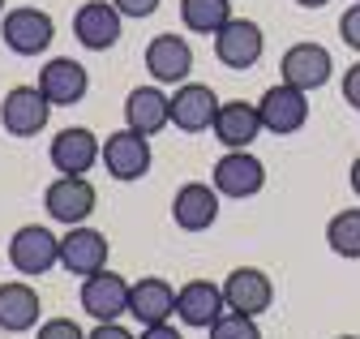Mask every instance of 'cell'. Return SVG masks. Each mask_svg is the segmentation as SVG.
I'll return each mask as SVG.
<instances>
[{
  "instance_id": "6da1fadb",
  "label": "cell",
  "mask_w": 360,
  "mask_h": 339,
  "mask_svg": "<svg viewBox=\"0 0 360 339\" xmlns=\"http://www.w3.org/2000/svg\"><path fill=\"white\" fill-rule=\"evenodd\" d=\"M0 39L18 56H43L56 39V22H52V13H43L34 5H18L0 18Z\"/></svg>"
},
{
  "instance_id": "7a4b0ae2",
  "label": "cell",
  "mask_w": 360,
  "mask_h": 339,
  "mask_svg": "<svg viewBox=\"0 0 360 339\" xmlns=\"http://www.w3.org/2000/svg\"><path fill=\"white\" fill-rule=\"evenodd\" d=\"M9 267L26 279L48 275L52 267H60V236H52L43 224H22L9 236Z\"/></svg>"
},
{
  "instance_id": "3957f363",
  "label": "cell",
  "mask_w": 360,
  "mask_h": 339,
  "mask_svg": "<svg viewBox=\"0 0 360 339\" xmlns=\"http://www.w3.org/2000/svg\"><path fill=\"white\" fill-rule=\"evenodd\" d=\"M48 116H52V99L39 87H13L0 99V124L13 138H39L48 129Z\"/></svg>"
},
{
  "instance_id": "277c9868",
  "label": "cell",
  "mask_w": 360,
  "mask_h": 339,
  "mask_svg": "<svg viewBox=\"0 0 360 339\" xmlns=\"http://www.w3.org/2000/svg\"><path fill=\"white\" fill-rule=\"evenodd\" d=\"M129 279L116 275V271H95V275H86L82 279V314H90L95 322H120L129 314Z\"/></svg>"
},
{
  "instance_id": "5b68a950",
  "label": "cell",
  "mask_w": 360,
  "mask_h": 339,
  "mask_svg": "<svg viewBox=\"0 0 360 339\" xmlns=\"http://www.w3.org/2000/svg\"><path fill=\"white\" fill-rule=\"evenodd\" d=\"M257 116H262V129L266 134H300L309 124V95L288 87V82H279V87H270L262 99H257Z\"/></svg>"
},
{
  "instance_id": "8992f818",
  "label": "cell",
  "mask_w": 360,
  "mask_h": 339,
  "mask_svg": "<svg viewBox=\"0 0 360 339\" xmlns=\"http://www.w3.org/2000/svg\"><path fill=\"white\" fill-rule=\"evenodd\" d=\"M95 185H90L86 177H56L48 189H43V206H48V215L65 228H77L86 224L90 215H95Z\"/></svg>"
},
{
  "instance_id": "52a82bcc",
  "label": "cell",
  "mask_w": 360,
  "mask_h": 339,
  "mask_svg": "<svg viewBox=\"0 0 360 339\" xmlns=\"http://www.w3.org/2000/svg\"><path fill=\"white\" fill-rule=\"evenodd\" d=\"M48 159L60 177H86L95 163H103V142L82 129V124H69V129H60L48 146Z\"/></svg>"
},
{
  "instance_id": "ba28073f",
  "label": "cell",
  "mask_w": 360,
  "mask_h": 339,
  "mask_svg": "<svg viewBox=\"0 0 360 339\" xmlns=\"http://www.w3.org/2000/svg\"><path fill=\"white\" fill-rule=\"evenodd\" d=\"M120 22H124V13L112 0H86L73 13V34L86 52H108L120 44Z\"/></svg>"
},
{
  "instance_id": "9c48e42d",
  "label": "cell",
  "mask_w": 360,
  "mask_h": 339,
  "mask_svg": "<svg viewBox=\"0 0 360 339\" xmlns=\"http://www.w3.org/2000/svg\"><path fill=\"white\" fill-rule=\"evenodd\" d=\"M262 52H266V34L249 18H232L214 34V56L223 69H253L262 60Z\"/></svg>"
},
{
  "instance_id": "30bf717a",
  "label": "cell",
  "mask_w": 360,
  "mask_h": 339,
  "mask_svg": "<svg viewBox=\"0 0 360 339\" xmlns=\"http://www.w3.org/2000/svg\"><path fill=\"white\" fill-rule=\"evenodd\" d=\"M150 163H155V155H150V138L133 134L129 124L103 142V167H108V177H112V181H142V177L150 172Z\"/></svg>"
},
{
  "instance_id": "8fae6325",
  "label": "cell",
  "mask_w": 360,
  "mask_h": 339,
  "mask_svg": "<svg viewBox=\"0 0 360 339\" xmlns=\"http://www.w3.org/2000/svg\"><path fill=\"white\" fill-rule=\"evenodd\" d=\"M108 253H112L108 236H103L99 228H90V224H77V228H69V232L60 236V267H65L69 275H77V279L103 271V267H108Z\"/></svg>"
},
{
  "instance_id": "7c38bea8",
  "label": "cell",
  "mask_w": 360,
  "mask_h": 339,
  "mask_svg": "<svg viewBox=\"0 0 360 339\" xmlns=\"http://www.w3.org/2000/svg\"><path fill=\"white\" fill-rule=\"evenodd\" d=\"M279 73H283L288 87H296V91L309 95V91H322L326 82H330L335 60H330V52L322 44H292L283 52V60H279Z\"/></svg>"
},
{
  "instance_id": "4fadbf2b",
  "label": "cell",
  "mask_w": 360,
  "mask_h": 339,
  "mask_svg": "<svg viewBox=\"0 0 360 339\" xmlns=\"http://www.w3.org/2000/svg\"><path fill=\"white\" fill-rule=\"evenodd\" d=\"M223 314H228V301H223V283H210V279H189L176 288V318L185 326H198V331H210Z\"/></svg>"
},
{
  "instance_id": "5bb4252c",
  "label": "cell",
  "mask_w": 360,
  "mask_h": 339,
  "mask_svg": "<svg viewBox=\"0 0 360 339\" xmlns=\"http://www.w3.org/2000/svg\"><path fill=\"white\" fill-rule=\"evenodd\" d=\"M210 177H214L210 185H214L223 198H253V193H262V185H266V163H262L253 151H228V155L214 163Z\"/></svg>"
},
{
  "instance_id": "9a60e30c",
  "label": "cell",
  "mask_w": 360,
  "mask_h": 339,
  "mask_svg": "<svg viewBox=\"0 0 360 339\" xmlns=\"http://www.w3.org/2000/svg\"><path fill=\"white\" fill-rule=\"evenodd\" d=\"M146 73L159 87H180L193 73V48L180 34H155L146 44Z\"/></svg>"
},
{
  "instance_id": "2e32d148",
  "label": "cell",
  "mask_w": 360,
  "mask_h": 339,
  "mask_svg": "<svg viewBox=\"0 0 360 339\" xmlns=\"http://www.w3.org/2000/svg\"><path fill=\"white\" fill-rule=\"evenodd\" d=\"M219 189L206 185V181H189V185H180L176 198H172V224L180 232H206L214 228L219 219Z\"/></svg>"
},
{
  "instance_id": "e0dca14e",
  "label": "cell",
  "mask_w": 360,
  "mask_h": 339,
  "mask_svg": "<svg viewBox=\"0 0 360 339\" xmlns=\"http://www.w3.org/2000/svg\"><path fill=\"white\" fill-rule=\"evenodd\" d=\"M214 116H219V99L206 82H180L176 95H172V124L180 134H206L214 129Z\"/></svg>"
},
{
  "instance_id": "ac0fdd59",
  "label": "cell",
  "mask_w": 360,
  "mask_h": 339,
  "mask_svg": "<svg viewBox=\"0 0 360 339\" xmlns=\"http://www.w3.org/2000/svg\"><path fill=\"white\" fill-rule=\"evenodd\" d=\"M223 301H228L232 314L257 318V314L270 309V301H275V283H270V275L257 271V267H236L228 279H223Z\"/></svg>"
},
{
  "instance_id": "d6986e66",
  "label": "cell",
  "mask_w": 360,
  "mask_h": 339,
  "mask_svg": "<svg viewBox=\"0 0 360 339\" xmlns=\"http://www.w3.org/2000/svg\"><path fill=\"white\" fill-rule=\"evenodd\" d=\"M124 124L142 138H155L172 124V95L163 87H133L124 95Z\"/></svg>"
},
{
  "instance_id": "ffe728a7",
  "label": "cell",
  "mask_w": 360,
  "mask_h": 339,
  "mask_svg": "<svg viewBox=\"0 0 360 339\" xmlns=\"http://www.w3.org/2000/svg\"><path fill=\"white\" fill-rule=\"evenodd\" d=\"M34 87L52 99V108H69V103L86 99V91H90V73H86L77 60H69V56H52L48 65L39 69V82H34Z\"/></svg>"
},
{
  "instance_id": "44dd1931",
  "label": "cell",
  "mask_w": 360,
  "mask_h": 339,
  "mask_svg": "<svg viewBox=\"0 0 360 339\" xmlns=\"http://www.w3.org/2000/svg\"><path fill=\"white\" fill-rule=\"evenodd\" d=\"M262 134V116H257V103L249 99H228L219 103V116H214V138L219 146L228 151H249Z\"/></svg>"
},
{
  "instance_id": "7402d4cb",
  "label": "cell",
  "mask_w": 360,
  "mask_h": 339,
  "mask_svg": "<svg viewBox=\"0 0 360 339\" xmlns=\"http://www.w3.org/2000/svg\"><path fill=\"white\" fill-rule=\"evenodd\" d=\"M129 318H138L142 326L172 322L176 318V288L159 275H146L129 288Z\"/></svg>"
},
{
  "instance_id": "603a6c76",
  "label": "cell",
  "mask_w": 360,
  "mask_h": 339,
  "mask_svg": "<svg viewBox=\"0 0 360 339\" xmlns=\"http://www.w3.org/2000/svg\"><path fill=\"white\" fill-rule=\"evenodd\" d=\"M39 318H43V301H39V292L26 279L0 283V331L22 335V331H34Z\"/></svg>"
},
{
  "instance_id": "cb8c5ba5",
  "label": "cell",
  "mask_w": 360,
  "mask_h": 339,
  "mask_svg": "<svg viewBox=\"0 0 360 339\" xmlns=\"http://www.w3.org/2000/svg\"><path fill=\"white\" fill-rule=\"evenodd\" d=\"M180 22L193 34H219L232 22V0H180Z\"/></svg>"
},
{
  "instance_id": "d4e9b609",
  "label": "cell",
  "mask_w": 360,
  "mask_h": 339,
  "mask_svg": "<svg viewBox=\"0 0 360 339\" xmlns=\"http://www.w3.org/2000/svg\"><path fill=\"white\" fill-rule=\"evenodd\" d=\"M326 245L339 253V258H360V206L339 210V215L326 224Z\"/></svg>"
},
{
  "instance_id": "484cf974",
  "label": "cell",
  "mask_w": 360,
  "mask_h": 339,
  "mask_svg": "<svg viewBox=\"0 0 360 339\" xmlns=\"http://www.w3.org/2000/svg\"><path fill=\"white\" fill-rule=\"evenodd\" d=\"M210 339H262V326H257V318L228 309V314L210 326Z\"/></svg>"
},
{
  "instance_id": "4316f807",
  "label": "cell",
  "mask_w": 360,
  "mask_h": 339,
  "mask_svg": "<svg viewBox=\"0 0 360 339\" xmlns=\"http://www.w3.org/2000/svg\"><path fill=\"white\" fill-rule=\"evenodd\" d=\"M34 339H86V331L73 318H48L43 326H34Z\"/></svg>"
},
{
  "instance_id": "83f0119b",
  "label": "cell",
  "mask_w": 360,
  "mask_h": 339,
  "mask_svg": "<svg viewBox=\"0 0 360 339\" xmlns=\"http://www.w3.org/2000/svg\"><path fill=\"white\" fill-rule=\"evenodd\" d=\"M339 39H343L347 48H356V52H360V0L343 9V18H339Z\"/></svg>"
},
{
  "instance_id": "f1b7e54d",
  "label": "cell",
  "mask_w": 360,
  "mask_h": 339,
  "mask_svg": "<svg viewBox=\"0 0 360 339\" xmlns=\"http://www.w3.org/2000/svg\"><path fill=\"white\" fill-rule=\"evenodd\" d=\"M112 5H116L124 18H150V13H159L163 0H112Z\"/></svg>"
},
{
  "instance_id": "f546056e",
  "label": "cell",
  "mask_w": 360,
  "mask_h": 339,
  "mask_svg": "<svg viewBox=\"0 0 360 339\" xmlns=\"http://www.w3.org/2000/svg\"><path fill=\"white\" fill-rule=\"evenodd\" d=\"M86 339H138V335L120 322H95V331H86Z\"/></svg>"
},
{
  "instance_id": "4dcf8cb0",
  "label": "cell",
  "mask_w": 360,
  "mask_h": 339,
  "mask_svg": "<svg viewBox=\"0 0 360 339\" xmlns=\"http://www.w3.org/2000/svg\"><path fill=\"white\" fill-rule=\"evenodd\" d=\"M343 99H347V103L360 112V60H356V65L343 73Z\"/></svg>"
},
{
  "instance_id": "1f68e13d",
  "label": "cell",
  "mask_w": 360,
  "mask_h": 339,
  "mask_svg": "<svg viewBox=\"0 0 360 339\" xmlns=\"http://www.w3.org/2000/svg\"><path fill=\"white\" fill-rule=\"evenodd\" d=\"M138 339H185L172 322H155V326H142V335Z\"/></svg>"
},
{
  "instance_id": "d6a6232c",
  "label": "cell",
  "mask_w": 360,
  "mask_h": 339,
  "mask_svg": "<svg viewBox=\"0 0 360 339\" xmlns=\"http://www.w3.org/2000/svg\"><path fill=\"white\" fill-rule=\"evenodd\" d=\"M347 181H352V193L360 198V155L352 159V167H347Z\"/></svg>"
},
{
  "instance_id": "836d02e7",
  "label": "cell",
  "mask_w": 360,
  "mask_h": 339,
  "mask_svg": "<svg viewBox=\"0 0 360 339\" xmlns=\"http://www.w3.org/2000/svg\"><path fill=\"white\" fill-rule=\"evenodd\" d=\"M300 9H322V5H330V0H296Z\"/></svg>"
},
{
  "instance_id": "e575fe53",
  "label": "cell",
  "mask_w": 360,
  "mask_h": 339,
  "mask_svg": "<svg viewBox=\"0 0 360 339\" xmlns=\"http://www.w3.org/2000/svg\"><path fill=\"white\" fill-rule=\"evenodd\" d=\"M335 339H360V335H335Z\"/></svg>"
},
{
  "instance_id": "d590c367",
  "label": "cell",
  "mask_w": 360,
  "mask_h": 339,
  "mask_svg": "<svg viewBox=\"0 0 360 339\" xmlns=\"http://www.w3.org/2000/svg\"><path fill=\"white\" fill-rule=\"evenodd\" d=\"M5 5H9V0H0V13H5Z\"/></svg>"
}]
</instances>
